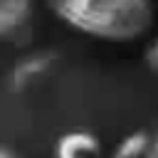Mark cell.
Wrapping results in <instances>:
<instances>
[{
  "label": "cell",
  "instance_id": "cell-8",
  "mask_svg": "<svg viewBox=\"0 0 158 158\" xmlns=\"http://www.w3.org/2000/svg\"><path fill=\"white\" fill-rule=\"evenodd\" d=\"M0 158H17L10 148H5V146H0Z\"/></svg>",
  "mask_w": 158,
  "mask_h": 158
},
{
  "label": "cell",
  "instance_id": "cell-3",
  "mask_svg": "<svg viewBox=\"0 0 158 158\" xmlns=\"http://www.w3.org/2000/svg\"><path fill=\"white\" fill-rule=\"evenodd\" d=\"M54 158H101V141L94 131L72 128L57 138Z\"/></svg>",
  "mask_w": 158,
  "mask_h": 158
},
{
  "label": "cell",
  "instance_id": "cell-2",
  "mask_svg": "<svg viewBox=\"0 0 158 158\" xmlns=\"http://www.w3.org/2000/svg\"><path fill=\"white\" fill-rule=\"evenodd\" d=\"M32 10L35 0H0V37L7 42H20L27 37Z\"/></svg>",
  "mask_w": 158,
  "mask_h": 158
},
{
  "label": "cell",
  "instance_id": "cell-5",
  "mask_svg": "<svg viewBox=\"0 0 158 158\" xmlns=\"http://www.w3.org/2000/svg\"><path fill=\"white\" fill-rule=\"evenodd\" d=\"M148 141H151V136L146 131H133V133L123 136L116 143L111 158H143V153L148 148Z\"/></svg>",
  "mask_w": 158,
  "mask_h": 158
},
{
  "label": "cell",
  "instance_id": "cell-7",
  "mask_svg": "<svg viewBox=\"0 0 158 158\" xmlns=\"http://www.w3.org/2000/svg\"><path fill=\"white\" fill-rule=\"evenodd\" d=\"M143 158H158V133H156V136H151V141H148V148H146Z\"/></svg>",
  "mask_w": 158,
  "mask_h": 158
},
{
  "label": "cell",
  "instance_id": "cell-1",
  "mask_svg": "<svg viewBox=\"0 0 158 158\" xmlns=\"http://www.w3.org/2000/svg\"><path fill=\"white\" fill-rule=\"evenodd\" d=\"M57 20L104 42H133L153 25L151 0H47Z\"/></svg>",
  "mask_w": 158,
  "mask_h": 158
},
{
  "label": "cell",
  "instance_id": "cell-4",
  "mask_svg": "<svg viewBox=\"0 0 158 158\" xmlns=\"http://www.w3.org/2000/svg\"><path fill=\"white\" fill-rule=\"evenodd\" d=\"M49 67H52V57L49 54H27V57H22L15 67H12V72H10V84L20 91V89H27V86H32L40 77H44L47 72H49Z\"/></svg>",
  "mask_w": 158,
  "mask_h": 158
},
{
  "label": "cell",
  "instance_id": "cell-6",
  "mask_svg": "<svg viewBox=\"0 0 158 158\" xmlns=\"http://www.w3.org/2000/svg\"><path fill=\"white\" fill-rule=\"evenodd\" d=\"M146 64H148V69L153 72V74H158V37L148 44V49H146Z\"/></svg>",
  "mask_w": 158,
  "mask_h": 158
}]
</instances>
